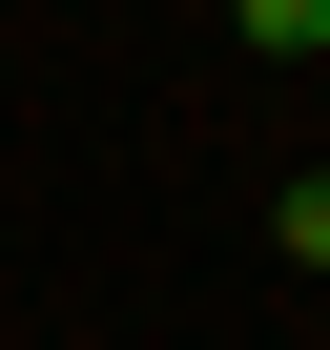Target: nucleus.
<instances>
[{
  "label": "nucleus",
  "instance_id": "obj_1",
  "mask_svg": "<svg viewBox=\"0 0 330 350\" xmlns=\"http://www.w3.org/2000/svg\"><path fill=\"white\" fill-rule=\"evenodd\" d=\"M227 42H268V62H330V0H227Z\"/></svg>",
  "mask_w": 330,
  "mask_h": 350
},
{
  "label": "nucleus",
  "instance_id": "obj_2",
  "mask_svg": "<svg viewBox=\"0 0 330 350\" xmlns=\"http://www.w3.org/2000/svg\"><path fill=\"white\" fill-rule=\"evenodd\" d=\"M268 247H289V268H330V165H309V186H268Z\"/></svg>",
  "mask_w": 330,
  "mask_h": 350
}]
</instances>
